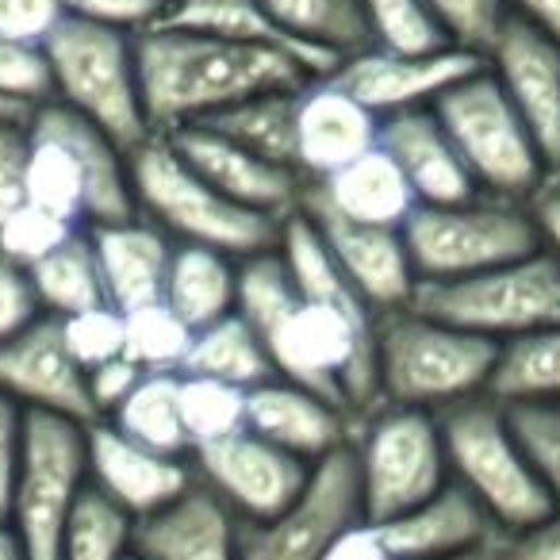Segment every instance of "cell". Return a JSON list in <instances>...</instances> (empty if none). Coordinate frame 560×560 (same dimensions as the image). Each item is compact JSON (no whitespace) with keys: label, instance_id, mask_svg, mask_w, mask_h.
Masks as SVG:
<instances>
[{"label":"cell","instance_id":"cell-37","mask_svg":"<svg viewBox=\"0 0 560 560\" xmlns=\"http://www.w3.org/2000/svg\"><path fill=\"white\" fill-rule=\"evenodd\" d=\"M177 399L188 450H200V445L246 430V388H234V384H223L215 376L180 373Z\"/></svg>","mask_w":560,"mask_h":560},{"label":"cell","instance_id":"cell-55","mask_svg":"<svg viewBox=\"0 0 560 560\" xmlns=\"http://www.w3.org/2000/svg\"><path fill=\"white\" fill-rule=\"evenodd\" d=\"M503 541H506V537H503ZM503 541H488V545H476V549L445 552V557H427V560H506Z\"/></svg>","mask_w":560,"mask_h":560},{"label":"cell","instance_id":"cell-52","mask_svg":"<svg viewBox=\"0 0 560 560\" xmlns=\"http://www.w3.org/2000/svg\"><path fill=\"white\" fill-rule=\"evenodd\" d=\"M323 560H396V552L388 549L381 526L369 518H361L358 526H350L327 552Z\"/></svg>","mask_w":560,"mask_h":560},{"label":"cell","instance_id":"cell-6","mask_svg":"<svg viewBox=\"0 0 560 560\" xmlns=\"http://www.w3.org/2000/svg\"><path fill=\"white\" fill-rule=\"evenodd\" d=\"M430 108L483 196L529 203L549 185L541 150L488 62L445 89Z\"/></svg>","mask_w":560,"mask_h":560},{"label":"cell","instance_id":"cell-15","mask_svg":"<svg viewBox=\"0 0 560 560\" xmlns=\"http://www.w3.org/2000/svg\"><path fill=\"white\" fill-rule=\"evenodd\" d=\"M488 70L534 135L549 180H560V43L511 16L488 50Z\"/></svg>","mask_w":560,"mask_h":560},{"label":"cell","instance_id":"cell-20","mask_svg":"<svg viewBox=\"0 0 560 560\" xmlns=\"http://www.w3.org/2000/svg\"><path fill=\"white\" fill-rule=\"evenodd\" d=\"M381 116L353 101L335 78H315L296 101V173L304 185L327 180L376 147Z\"/></svg>","mask_w":560,"mask_h":560},{"label":"cell","instance_id":"cell-46","mask_svg":"<svg viewBox=\"0 0 560 560\" xmlns=\"http://www.w3.org/2000/svg\"><path fill=\"white\" fill-rule=\"evenodd\" d=\"M27 158H32L27 119L0 116V219L27 203Z\"/></svg>","mask_w":560,"mask_h":560},{"label":"cell","instance_id":"cell-34","mask_svg":"<svg viewBox=\"0 0 560 560\" xmlns=\"http://www.w3.org/2000/svg\"><path fill=\"white\" fill-rule=\"evenodd\" d=\"M265 9L300 43H312L338 58H350L369 47L361 0H265Z\"/></svg>","mask_w":560,"mask_h":560},{"label":"cell","instance_id":"cell-11","mask_svg":"<svg viewBox=\"0 0 560 560\" xmlns=\"http://www.w3.org/2000/svg\"><path fill=\"white\" fill-rule=\"evenodd\" d=\"M89 488V427L62 415L27 411L24 457L12 488L9 526L27 560H62V534Z\"/></svg>","mask_w":560,"mask_h":560},{"label":"cell","instance_id":"cell-13","mask_svg":"<svg viewBox=\"0 0 560 560\" xmlns=\"http://www.w3.org/2000/svg\"><path fill=\"white\" fill-rule=\"evenodd\" d=\"M192 468L242 522H265L280 514L312 476L307 460L265 442L254 430H238L192 450Z\"/></svg>","mask_w":560,"mask_h":560},{"label":"cell","instance_id":"cell-33","mask_svg":"<svg viewBox=\"0 0 560 560\" xmlns=\"http://www.w3.org/2000/svg\"><path fill=\"white\" fill-rule=\"evenodd\" d=\"M177 384H180V373H147L131 388V396H127L104 422H112L119 434H127L139 445H150V450H158V453L192 457L185 422H180Z\"/></svg>","mask_w":560,"mask_h":560},{"label":"cell","instance_id":"cell-54","mask_svg":"<svg viewBox=\"0 0 560 560\" xmlns=\"http://www.w3.org/2000/svg\"><path fill=\"white\" fill-rule=\"evenodd\" d=\"M511 16L560 43V0H506Z\"/></svg>","mask_w":560,"mask_h":560},{"label":"cell","instance_id":"cell-53","mask_svg":"<svg viewBox=\"0 0 560 560\" xmlns=\"http://www.w3.org/2000/svg\"><path fill=\"white\" fill-rule=\"evenodd\" d=\"M529 211H534V219H537L545 249H552V254L560 257V180H549V185L529 200Z\"/></svg>","mask_w":560,"mask_h":560},{"label":"cell","instance_id":"cell-7","mask_svg":"<svg viewBox=\"0 0 560 560\" xmlns=\"http://www.w3.org/2000/svg\"><path fill=\"white\" fill-rule=\"evenodd\" d=\"M55 73V101L108 131L131 154L154 135L142 108L135 35L66 16L43 43Z\"/></svg>","mask_w":560,"mask_h":560},{"label":"cell","instance_id":"cell-47","mask_svg":"<svg viewBox=\"0 0 560 560\" xmlns=\"http://www.w3.org/2000/svg\"><path fill=\"white\" fill-rule=\"evenodd\" d=\"M35 319H43L39 296H35L32 272L24 265L0 257V346L27 330Z\"/></svg>","mask_w":560,"mask_h":560},{"label":"cell","instance_id":"cell-42","mask_svg":"<svg viewBox=\"0 0 560 560\" xmlns=\"http://www.w3.org/2000/svg\"><path fill=\"white\" fill-rule=\"evenodd\" d=\"M0 101L27 116L55 101V73L43 43L0 39Z\"/></svg>","mask_w":560,"mask_h":560},{"label":"cell","instance_id":"cell-26","mask_svg":"<svg viewBox=\"0 0 560 560\" xmlns=\"http://www.w3.org/2000/svg\"><path fill=\"white\" fill-rule=\"evenodd\" d=\"M96 249V265H101L104 292L108 304L119 312H135L142 304L162 300L165 272H170V257L177 242L150 219L135 215L124 223H104L85 226Z\"/></svg>","mask_w":560,"mask_h":560},{"label":"cell","instance_id":"cell-21","mask_svg":"<svg viewBox=\"0 0 560 560\" xmlns=\"http://www.w3.org/2000/svg\"><path fill=\"white\" fill-rule=\"evenodd\" d=\"M242 518L196 476L173 503L135 522L142 560H238Z\"/></svg>","mask_w":560,"mask_h":560},{"label":"cell","instance_id":"cell-45","mask_svg":"<svg viewBox=\"0 0 560 560\" xmlns=\"http://www.w3.org/2000/svg\"><path fill=\"white\" fill-rule=\"evenodd\" d=\"M165 4L170 0H62L66 16L127 35L150 32L162 20Z\"/></svg>","mask_w":560,"mask_h":560},{"label":"cell","instance_id":"cell-23","mask_svg":"<svg viewBox=\"0 0 560 560\" xmlns=\"http://www.w3.org/2000/svg\"><path fill=\"white\" fill-rule=\"evenodd\" d=\"M246 430L261 434L265 442L289 450L292 457L315 460L330 457L335 450L353 442V419L330 399L272 376L246 392Z\"/></svg>","mask_w":560,"mask_h":560},{"label":"cell","instance_id":"cell-5","mask_svg":"<svg viewBox=\"0 0 560 560\" xmlns=\"http://www.w3.org/2000/svg\"><path fill=\"white\" fill-rule=\"evenodd\" d=\"M438 419L450 457V480H457L495 518L499 534L514 537L557 511L499 399L483 392L445 407Z\"/></svg>","mask_w":560,"mask_h":560},{"label":"cell","instance_id":"cell-44","mask_svg":"<svg viewBox=\"0 0 560 560\" xmlns=\"http://www.w3.org/2000/svg\"><path fill=\"white\" fill-rule=\"evenodd\" d=\"M427 9L442 24L450 47L488 58L491 43L499 39L503 24L511 20L506 0H427Z\"/></svg>","mask_w":560,"mask_h":560},{"label":"cell","instance_id":"cell-1","mask_svg":"<svg viewBox=\"0 0 560 560\" xmlns=\"http://www.w3.org/2000/svg\"><path fill=\"white\" fill-rule=\"evenodd\" d=\"M135 62L154 135L203 124L249 96L304 89L315 81L289 55L180 27H150L135 35Z\"/></svg>","mask_w":560,"mask_h":560},{"label":"cell","instance_id":"cell-4","mask_svg":"<svg viewBox=\"0 0 560 560\" xmlns=\"http://www.w3.org/2000/svg\"><path fill=\"white\" fill-rule=\"evenodd\" d=\"M127 162H131V188L139 215L162 226L173 242L219 249L234 261L280 246L284 219L249 211L215 192L208 180L196 177L180 162V154L170 147L165 135H150L147 142H139L127 154Z\"/></svg>","mask_w":560,"mask_h":560},{"label":"cell","instance_id":"cell-40","mask_svg":"<svg viewBox=\"0 0 560 560\" xmlns=\"http://www.w3.org/2000/svg\"><path fill=\"white\" fill-rule=\"evenodd\" d=\"M78 231H85V226L70 223V219L55 215V211L27 200L0 219V257H9V261L32 269L35 261H43L50 249H58Z\"/></svg>","mask_w":560,"mask_h":560},{"label":"cell","instance_id":"cell-22","mask_svg":"<svg viewBox=\"0 0 560 560\" xmlns=\"http://www.w3.org/2000/svg\"><path fill=\"white\" fill-rule=\"evenodd\" d=\"M376 147L399 165L422 208H450V203H468L483 196L468 165L460 162L457 147L445 135V127L438 124L434 108L384 116Z\"/></svg>","mask_w":560,"mask_h":560},{"label":"cell","instance_id":"cell-30","mask_svg":"<svg viewBox=\"0 0 560 560\" xmlns=\"http://www.w3.org/2000/svg\"><path fill=\"white\" fill-rule=\"evenodd\" d=\"M488 396L499 404H552L560 399V327L499 342Z\"/></svg>","mask_w":560,"mask_h":560},{"label":"cell","instance_id":"cell-28","mask_svg":"<svg viewBox=\"0 0 560 560\" xmlns=\"http://www.w3.org/2000/svg\"><path fill=\"white\" fill-rule=\"evenodd\" d=\"M234 289H238V265H234V257L208 246H188V242L173 246L162 300L192 330H203L223 319V315H231Z\"/></svg>","mask_w":560,"mask_h":560},{"label":"cell","instance_id":"cell-12","mask_svg":"<svg viewBox=\"0 0 560 560\" xmlns=\"http://www.w3.org/2000/svg\"><path fill=\"white\" fill-rule=\"evenodd\" d=\"M365 518L353 445L315 460L304 491L265 522H242L238 560H323V552Z\"/></svg>","mask_w":560,"mask_h":560},{"label":"cell","instance_id":"cell-29","mask_svg":"<svg viewBox=\"0 0 560 560\" xmlns=\"http://www.w3.org/2000/svg\"><path fill=\"white\" fill-rule=\"evenodd\" d=\"M296 101L300 89H277V93L231 104L219 116L203 119L200 127H211L215 135L238 142L242 150L265 158V162L296 170Z\"/></svg>","mask_w":560,"mask_h":560},{"label":"cell","instance_id":"cell-41","mask_svg":"<svg viewBox=\"0 0 560 560\" xmlns=\"http://www.w3.org/2000/svg\"><path fill=\"white\" fill-rule=\"evenodd\" d=\"M534 472L541 476L552 506H560V399L552 404H503Z\"/></svg>","mask_w":560,"mask_h":560},{"label":"cell","instance_id":"cell-19","mask_svg":"<svg viewBox=\"0 0 560 560\" xmlns=\"http://www.w3.org/2000/svg\"><path fill=\"white\" fill-rule=\"evenodd\" d=\"M192 480V457H173L131 442L104 419L89 427V483L124 506L135 522L173 503Z\"/></svg>","mask_w":560,"mask_h":560},{"label":"cell","instance_id":"cell-51","mask_svg":"<svg viewBox=\"0 0 560 560\" xmlns=\"http://www.w3.org/2000/svg\"><path fill=\"white\" fill-rule=\"evenodd\" d=\"M506 560H560V506L537 526L503 541Z\"/></svg>","mask_w":560,"mask_h":560},{"label":"cell","instance_id":"cell-18","mask_svg":"<svg viewBox=\"0 0 560 560\" xmlns=\"http://www.w3.org/2000/svg\"><path fill=\"white\" fill-rule=\"evenodd\" d=\"M170 147L180 154V162L196 173V177L208 180L215 192H223L226 200L242 203L249 211H261L272 219H289L300 211L304 200V177L296 170H284V165H272L265 158L242 150L238 142L223 139L211 127L188 124L177 131L165 135Z\"/></svg>","mask_w":560,"mask_h":560},{"label":"cell","instance_id":"cell-8","mask_svg":"<svg viewBox=\"0 0 560 560\" xmlns=\"http://www.w3.org/2000/svg\"><path fill=\"white\" fill-rule=\"evenodd\" d=\"M411 312L472 330L491 342L560 327V257L541 246L476 277L419 280Z\"/></svg>","mask_w":560,"mask_h":560},{"label":"cell","instance_id":"cell-39","mask_svg":"<svg viewBox=\"0 0 560 560\" xmlns=\"http://www.w3.org/2000/svg\"><path fill=\"white\" fill-rule=\"evenodd\" d=\"M361 9H365L369 47L392 55H434L450 47L427 0H361Z\"/></svg>","mask_w":560,"mask_h":560},{"label":"cell","instance_id":"cell-49","mask_svg":"<svg viewBox=\"0 0 560 560\" xmlns=\"http://www.w3.org/2000/svg\"><path fill=\"white\" fill-rule=\"evenodd\" d=\"M27 411L12 396L0 392V518H9L12 488H16L20 457H24Z\"/></svg>","mask_w":560,"mask_h":560},{"label":"cell","instance_id":"cell-35","mask_svg":"<svg viewBox=\"0 0 560 560\" xmlns=\"http://www.w3.org/2000/svg\"><path fill=\"white\" fill-rule=\"evenodd\" d=\"M300 284L292 272L284 249L272 246L254 257L238 261V289H234V312L254 327L257 338H265L292 307L300 304Z\"/></svg>","mask_w":560,"mask_h":560},{"label":"cell","instance_id":"cell-48","mask_svg":"<svg viewBox=\"0 0 560 560\" xmlns=\"http://www.w3.org/2000/svg\"><path fill=\"white\" fill-rule=\"evenodd\" d=\"M62 20V0H0V39L47 43Z\"/></svg>","mask_w":560,"mask_h":560},{"label":"cell","instance_id":"cell-3","mask_svg":"<svg viewBox=\"0 0 560 560\" xmlns=\"http://www.w3.org/2000/svg\"><path fill=\"white\" fill-rule=\"evenodd\" d=\"M499 342L422 312H388L376 323V407H445L483 396Z\"/></svg>","mask_w":560,"mask_h":560},{"label":"cell","instance_id":"cell-10","mask_svg":"<svg viewBox=\"0 0 560 560\" xmlns=\"http://www.w3.org/2000/svg\"><path fill=\"white\" fill-rule=\"evenodd\" d=\"M361 503L369 522L399 518L450 483L442 419L422 407H376L353 430Z\"/></svg>","mask_w":560,"mask_h":560},{"label":"cell","instance_id":"cell-50","mask_svg":"<svg viewBox=\"0 0 560 560\" xmlns=\"http://www.w3.org/2000/svg\"><path fill=\"white\" fill-rule=\"evenodd\" d=\"M85 376H89V399H93L96 422H101V419H108V415L116 411V407L124 404L127 396H131V388L147 373H142V369L124 353V358L104 361V365H96L93 373H85Z\"/></svg>","mask_w":560,"mask_h":560},{"label":"cell","instance_id":"cell-27","mask_svg":"<svg viewBox=\"0 0 560 560\" xmlns=\"http://www.w3.org/2000/svg\"><path fill=\"white\" fill-rule=\"evenodd\" d=\"M307 192L319 196L327 208H335L338 215L353 219V223L392 226V231H404L411 211L419 208L407 177L381 147L365 150V154L353 158L350 165L330 173L327 180L307 185Z\"/></svg>","mask_w":560,"mask_h":560},{"label":"cell","instance_id":"cell-56","mask_svg":"<svg viewBox=\"0 0 560 560\" xmlns=\"http://www.w3.org/2000/svg\"><path fill=\"white\" fill-rule=\"evenodd\" d=\"M0 560H27V549L20 534L9 526V518H0Z\"/></svg>","mask_w":560,"mask_h":560},{"label":"cell","instance_id":"cell-32","mask_svg":"<svg viewBox=\"0 0 560 560\" xmlns=\"http://www.w3.org/2000/svg\"><path fill=\"white\" fill-rule=\"evenodd\" d=\"M35 296H39L43 315H73L85 312V307L108 304V292H104L101 265H96V249L89 231H78L73 238H66L58 249H50L43 261H35L32 269Z\"/></svg>","mask_w":560,"mask_h":560},{"label":"cell","instance_id":"cell-24","mask_svg":"<svg viewBox=\"0 0 560 560\" xmlns=\"http://www.w3.org/2000/svg\"><path fill=\"white\" fill-rule=\"evenodd\" d=\"M154 27H180V32H203L246 43V47L277 50V55L296 58L312 78H330L342 66L338 55L300 43L292 32H284L280 20L265 9V0H170Z\"/></svg>","mask_w":560,"mask_h":560},{"label":"cell","instance_id":"cell-31","mask_svg":"<svg viewBox=\"0 0 560 560\" xmlns=\"http://www.w3.org/2000/svg\"><path fill=\"white\" fill-rule=\"evenodd\" d=\"M180 373H196V376H215L223 384H234V388H257V384L272 381V361L265 342L254 335L246 319L238 312L223 315L211 327L196 330L192 350H188V361Z\"/></svg>","mask_w":560,"mask_h":560},{"label":"cell","instance_id":"cell-17","mask_svg":"<svg viewBox=\"0 0 560 560\" xmlns=\"http://www.w3.org/2000/svg\"><path fill=\"white\" fill-rule=\"evenodd\" d=\"M488 58L468 55V50L445 47L434 55H392V50L365 47L358 55L342 58L330 78L365 104L373 116H396V112L430 108L438 96L460 78L476 73Z\"/></svg>","mask_w":560,"mask_h":560},{"label":"cell","instance_id":"cell-57","mask_svg":"<svg viewBox=\"0 0 560 560\" xmlns=\"http://www.w3.org/2000/svg\"><path fill=\"white\" fill-rule=\"evenodd\" d=\"M0 116L4 119H27V112H20V108H12V104L0 101Z\"/></svg>","mask_w":560,"mask_h":560},{"label":"cell","instance_id":"cell-2","mask_svg":"<svg viewBox=\"0 0 560 560\" xmlns=\"http://www.w3.org/2000/svg\"><path fill=\"white\" fill-rule=\"evenodd\" d=\"M27 200L78 226L124 223L139 215L131 188L127 150L78 116L66 104L50 101L27 116Z\"/></svg>","mask_w":560,"mask_h":560},{"label":"cell","instance_id":"cell-38","mask_svg":"<svg viewBox=\"0 0 560 560\" xmlns=\"http://www.w3.org/2000/svg\"><path fill=\"white\" fill-rule=\"evenodd\" d=\"M127 315V358L142 373H180L192 350L196 330L165 300L142 304Z\"/></svg>","mask_w":560,"mask_h":560},{"label":"cell","instance_id":"cell-43","mask_svg":"<svg viewBox=\"0 0 560 560\" xmlns=\"http://www.w3.org/2000/svg\"><path fill=\"white\" fill-rule=\"evenodd\" d=\"M62 338L66 350L73 353L85 373H93L104 361H116L127 353V315L112 304L85 307V312L62 315Z\"/></svg>","mask_w":560,"mask_h":560},{"label":"cell","instance_id":"cell-36","mask_svg":"<svg viewBox=\"0 0 560 560\" xmlns=\"http://www.w3.org/2000/svg\"><path fill=\"white\" fill-rule=\"evenodd\" d=\"M135 552V518L89 483L62 534V560H127Z\"/></svg>","mask_w":560,"mask_h":560},{"label":"cell","instance_id":"cell-25","mask_svg":"<svg viewBox=\"0 0 560 560\" xmlns=\"http://www.w3.org/2000/svg\"><path fill=\"white\" fill-rule=\"evenodd\" d=\"M376 526H381L388 549L396 552V560H427L445 557V552L476 549V545L488 541H503L495 518L457 480L438 488L434 495L422 499L411 511H404L399 518L376 522Z\"/></svg>","mask_w":560,"mask_h":560},{"label":"cell","instance_id":"cell-14","mask_svg":"<svg viewBox=\"0 0 560 560\" xmlns=\"http://www.w3.org/2000/svg\"><path fill=\"white\" fill-rule=\"evenodd\" d=\"M300 215L312 223V231L319 234L323 249L338 265V272L369 300V307L376 315L411 307L419 277H415L404 231L353 223V219L338 215L335 208H327L307 188H304V200H300Z\"/></svg>","mask_w":560,"mask_h":560},{"label":"cell","instance_id":"cell-58","mask_svg":"<svg viewBox=\"0 0 560 560\" xmlns=\"http://www.w3.org/2000/svg\"><path fill=\"white\" fill-rule=\"evenodd\" d=\"M127 560H142V557H139V552H131V557H127Z\"/></svg>","mask_w":560,"mask_h":560},{"label":"cell","instance_id":"cell-16","mask_svg":"<svg viewBox=\"0 0 560 560\" xmlns=\"http://www.w3.org/2000/svg\"><path fill=\"white\" fill-rule=\"evenodd\" d=\"M0 392L16 399L24 411L62 415L85 427L96 422L89 376L66 350L62 323L55 315H43L0 346Z\"/></svg>","mask_w":560,"mask_h":560},{"label":"cell","instance_id":"cell-9","mask_svg":"<svg viewBox=\"0 0 560 560\" xmlns=\"http://www.w3.org/2000/svg\"><path fill=\"white\" fill-rule=\"evenodd\" d=\"M404 242L419 280H460L541 249V231L529 203L476 196L450 208H415Z\"/></svg>","mask_w":560,"mask_h":560}]
</instances>
